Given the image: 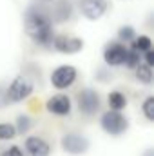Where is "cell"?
Masks as SVG:
<instances>
[{
	"label": "cell",
	"instance_id": "obj_1",
	"mask_svg": "<svg viewBox=\"0 0 154 156\" xmlns=\"http://www.w3.org/2000/svg\"><path fill=\"white\" fill-rule=\"evenodd\" d=\"M54 22L49 16L47 7L33 4L24 13V31L29 38L40 47H51V42L54 38L53 31Z\"/></svg>",
	"mask_w": 154,
	"mask_h": 156
},
{
	"label": "cell",
	"instance_id": "obj_2",
	"mask_svg": "<svg viewBox=\"0 0 154 156\" xmlns=\"http://www.w3.org/2000/svg\"><path fill=\"white\" fill-rule=\"evenodd\" d=\"M35 91V83L33 80H29L24 75H18L11 80V83L4 89V96H5V105L7 104H20L24 100H27Z\"/></svg>",
	"mask_w": 154,
	"mask_h": 156
},
{
	"label": "cell",
	"instance_id": "obj_3",
	"mask_svg": "<svg viewBox=\"0 0 154 156\" xmlns=\"http://www.w3.org/2000/svg\"><path fill=\"white\" fill-rule=\"evenodd\" d=\"M129 118L120 111H105L100 115V127L109 136H121L129 131Z\"/></svg>",
	"mask_w": 154,
	"mask_h": 156
},
{
	"label": "cell",
	"instance_id": "obj_4",
	"mask_svg": "<svg viewBox=\"0 0 154 156\" xmlns=\"http://www.w3.org/2000/svg\"><path fill=\"white\" fill-rule=\"evenodd\" d=\"M76 107L83 116H94V115H98L100 109H102V98H100L98 91H94L91 87L82 89L76 94Z\"/></svg>",
	"mask_w": 154,
	"mask_h": 156
},
{
	"label": "cell",
	"instance_id": "obj_5",
	"mask_svg": "<svg viewBox=\"0 0 154 156\" xmlns=\"http://www.w3.org/2000/svg\"><path fill=\"white\" fill-rule=\"evenodd\" d=\"M78 78V71L75 66H71V64H62V66H58V67H54L53 71H51V85L54 87V89H58V91H65V89H69L75 82H76Z\"/></svg>",
	"mask_w": 154,
	"mask_h": 156
},
{
	"label": "cell",
	"instance_id": "obj_6",
	"mask_svg": "<svg viewBox=\"0 0 154 156\" xmlns=\"http://www.w3.org/2000/svg\"><path fill=\"white\" fill-rule=\"evenodd\" d=\"M60 147L64 153L71 156H82L85 154L91 147V142L87 136L80 134V133H65L60 140Z\"/></svg>",
	"mask_w": 154,
	"mask_h": 156
},
{
	"label": "cell",
	"instance_id": "obj_7",
	"mask_svg": "<svg viewBox=\"0 0 154 156\" xmlns=\"http://www.w3.org/2000/svg\"><path fill=\"white\" fill-rule=\"evenodd\" d=\"M127 45L121 42H109L103 47V62L107 67H120L125 64V56H127Z\"/></svg>",
	"mask_w": 154,
	"mask_h": 156
},
{
	"label": "cell",
	"instance_id": "obj_8",
	"mask_svg": "<svg viewBox=\"0 0 154 156\" xmlns=\"http://www.w3.org/2000/svg\"><path fill=\"white\" fill-rule=\"evenodd\" d=\"M51 47L62 55H76L83 49V40L78 37H67V35H54L51 42Z\"/></svg>",
	"mask_w": 154,
	"mask_h": 156
},
{
	"label": "cell",
	"instance_id": "obj_9",
	"mask_svg": "<svg viewBox=\"0 0 154 156\" xmlns=\"http://www.w3.org/2000/svg\"><path fill=\"white\" fill-rule=\"evenodd\" d=\"M45 109L49 115H54V116H69L73 111V100L67 94L58 93L45 102Z\"/></svg>",
	"mask_w": 154,
	"mask_h": 156
},
{
	"label": "cell",
	"instance_id": "obj_10",
	"mask_svg": "<svg viewBox=\"0 0 154 156\" xmlns=\"http://www.w3.org/2000/svg\"><path fill=\"white\" fill-rule=\"evenodd\" d=\"M80 13L87 20H100L107 13V0H80Z\"/></svg>",
	"mask_w": 154,
	"mask_h": 156
},
{
	"label": "cell",
	"instance_id": "obj_11",
	"mask_svg": "<svg viewBox=\"0 0 154 156\" xmlns=\"http://www.w3.org/2000/svg\"><path fill=\"white\" fill-rule=\"evenodd\" d=\"M24 154L27 156H51V144L42 136H27L24 140Z\"/></svg>",
	"mask_w": 154,
	"mask_h": 156
},
{
	"label": "cell",
	"instance_id": "obj_12",
	"mask_svg": "<svg viewBox=\"0 0 154 156\" xmlns=\"http://www.w3.org/2000/svg\"><path fill=\"white\" fill-rule=\"evenodd\" d=\"M49 11V16H51V20L53 22H65V20H69L71 18V13H73V7H71V4L69 2H60V4H56L53 9H47Z\"/></svg>",
	"mask_w": 154,
	"mask_h": 156
},
{
	"label": "cell",
	"instance_id": "obj_13",
	"mask_svg": "<svg viewBox=\"0 0 154 156\" xmlns=\"http://www.w3.org/2000/svg\"><path fill=\"white\" fill-rule=\"evenodd\" d=\"M107 104H109V109L111 111H123L125 107H127V96L121 93V91H111L109 94H107Z\"/></svg>",
	"mask_w": 154,
	"mask_h": 156
},
{
	"label": "cell",
	"instance_id": "obj_14",
	"mask_svg": "<svg viewBox=\"0 0 154 156\" xmlns=\"http://www.w3.org/2000/svg\"><path fill=\"white\" fill-rule=\"evenodd\" d=\"M134 76H136L138 82H142L143 85H151L152 83V67L147 66V64H143V62H140L136 66V69H134Z\"/></svg>",
	"mask_w": 154,
	"mask_h": 156
},
{
	"label": "cell",
	"instance_id": "obj_15",
	"mask_svg": "<svg viewBox=\"0 0 154 156\" xmlns=\"http://www.w3.org/2000/svg\"><path fill=\"white\" fill-rule=\"evenodd\" d=\"M15 129H16V134H27L31 129H33V118L29 115H18L16 120H15Z\"/></svg>",
	"mask_w": 154,
	"mask_h": 156
},
{
	"label": "cell",
	"instance_id": "obj_16",
	"mask_svg": "<svg viewBox=\"0 0 154 156\" xmlns=\"http://www.w3.org/2000/svg\"><path fill=\"white\" fill-rule=\"evenodd\" d=\"M131 47H134L136 51H140L142 55L145 53V51H149V49H152V40L151 37H147V35H136V38L131 42Z\"/></svg>",
	"mask_w": 154,
	"mask_h": 156
},
{
	"label": "cell",
	"instance_id": "obj_17",
	"mask_svg": "<svg viewBox=\"0 0 154 156\" xmlns=\"http://www.w3.org/2000/svg\"><path fill=\"white\" fill-rule=\"evenodd\" d=\"M18 134H16V129L13 123L9 122H0V142H11L15 140Z\"/></svg>",
	"mask_w": 154,
	"mask_h": 156
},
{
	"label": "cell",
	"instance_id": "obj_18",
	"mask_svg": "<svg viewBox=\"0 0 154 156\" xmlns=\"http://www.w3.org/2000/svg\"><path fill=\"white\" fill-rule=\"evenodd\" d=\"M142 62V53L140 51H136L134 47H131V49H127V56H125V67H129V69H136V66Z\"/></svg>",
	"mask_w": 154,
	"mask_h": 156
},
{
	"label": "cell",
	"instance_id": "obj_19",
	"mask_svg": "<svg viewBox=\"0 0 154 156\" xmlns=\"http://www.w3.org/2000/svg\"><path fill=\"white\" fill-rule=\"evenodd\" d=\"M134 38H136V31L132 26H121L118 29V40L121 44H131Z\"/></svg>",
	"mask_w": 154,
	"mask_h": 156
},
{
	"label": "cell",
	"instance_id": "obj_20",
	"mask_svg": "<svg viewBox=\"0 0 154 156\" xmlns=\"http://www.w3.org/2000/svg\"><path fill=\"white\" fill-rule=\"evenodd\" d=\"M142 113L149 122H154V96H147L142 104Z\"/></svg>",
	"mask_w": 154,
	"mask_h": 156
},
{
	"label": "cell",
	"instance_id": "obj_21",
	"mask_svg": "<svg viewBox=\"0 0 154 156\" xmlns=\"http://www.w3.org/2000/svg\"><path fill=\"white\" fill-rule=\"evenodd\" d=\"M0 156H26V154H24V149H22V147L11 145V147H7L5 151H2Z\"/></svg>",
	"mask_w": 154,
	"mask_h": 156
},
{
	"label": "cell",
	"instance_id": "obj_22",
	"mask_svg": "<svg viewBox=\"0 0 154 156\" xmlns=\"http://www.w3.org/2000/svg\"><path fill=\"white\" fill-rule=\"evenodd\" d=\"M142 62H143V64H147V66H151V67H154V51H152V49H149V51H145V53H143Z\"/></svg>",
	"mask_w": 154,
	"mask_h": 156
},
{
	"label": "cell",
	"instance_id": "obj_23",
	"mask_svg": "<svg viewBox=\"0 0 154 156\" xmlns=\"http://www.w3.org/2000/svg\"><path fill=\"white\" fill-rule=\"evenodd\" d=\"M5 105V96H4V87H0V109Z\"/></svg>",
	"mask_w": 154,
	"mask_h": 156
}]
</instances>
